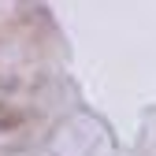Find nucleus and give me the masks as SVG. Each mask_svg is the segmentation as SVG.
I'll return each instance as SVG.
<instances>
[{
	"label": "nucleus",
	"instance_id": "1",
	"mask_svg": "<svg viewBox=\"0 0 156 156\" xmlns=\"http://www.w3.org/2000/svg\"><path fill=\"white\" fill-rule=\"evenodd\" d=\"M26 115L19 112V108H0V130H15V126H23Z\"/></svg>",
	"mask_w": 156,
	"mask_h": 156
}]
</instances>
